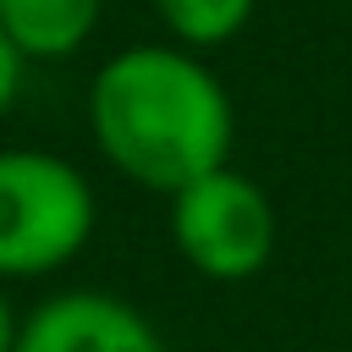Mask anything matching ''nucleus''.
Instances as JSON below:
<instances>
[{"label": "nucleus", "mask_w": 352, "mask_h": 352, "mask_svg": "<svg viewBox=\"0 0 352 352\" xmlns=\"http://www.w3.org/2000/svg\"><path fill=\"white\" fill-rule=\"evenodd\" d=\"M88 132L116 176L170 198L231 165L236 104L198 50L126 44L88 82Z\"/></svg>", "instance_id": "f257e3e1"}, {"label": "nucleus", "mask_w": 352, "mask_h": 352, "mask_svg": "<svg viewBox=\"0 0 352 352\" xmlns=\"http://www.w3.org/2000/svg\"><path fill=\"white\" fill-rule=\"evenodd\" d=\"M99 220L94 182L50 148H0V286L66 270Z\"/></svg>", "instance_id": "f03ea898"}, {"label": "nucleus", "mask_w": 352, "mask_h": 352, "mask_svg": "<svg viewBox=\"0 0 352 352\" xmlns=\"http://www.w3.org/2000/svg\"><path fill=\"white\" fill-rule=\"evenodd\" d=\"M170 242L192 275L236 286L270 270L280 248V220L270 192L253 176H242L236 165H220L187 182L182 192H170Z\"/></svg>", "instance_id": "7ed1b4c3"}, {"label": "nucleus", "mask_w": 352, "mask_h": 352, "mask_svg": "<svg viewBox=\"0 0 352 352\" xmlns=\"http://www.w3.org/2000/svg\"><path fill=\"white\" fill-rule=\"evenodd\" d=\"M16 352H165V336L138 302L77 286L22 314Z\"/></svg>", "instance_id": "20e7f679"}, {"label": "nucleus", "mask_w": 352, "mask_h": 352, "mask_svg": "<svg viewBox=\"0 0 352 352\" xmlns=\"http://www.w3.org/2000/svg\"><path fill=\"white\" fill-rule=\"evenodd\" d=\"M104 22V0H0V33L22 60H66Z\"/></svg>", "instance_id": "39448f33"}, {"label": "nucleus", "mask_w": 352, "mask_h": 352, "mask_svg": "<svg viewBox=\"0 0 352 352\" xmlns=\"http://www.w3.org/2000/svg\"><path fill=\"white\" fill-rule=\"evenodd\" d=\"M253 11H258V0H154L165 38L182 50H198V55L231 44L253 22Z\"/></svg>", "instance_id": "423d86ee"}, {"label": "nucleus", "mask_w": 352, "mask_h": 352, "mask_svg": "<svg viewBox=\"0 0 352 352\" xmlns=\"http://www.w3.org/2000/svg\"><path fill=\"white\" fill-rule=\"evenodd\" d=\"M22 72H28V60H22L16 44L0 33V116L16 104V94H22Z\"/></svg>", "instance_id": "0eeeda50"}, {"label": "nucleus", "mask_w": 352, "mask_h": 352, "mask_svg": "<svg viewBox=\"0 0 352 352\" xmlns=\"http://www.w3.org/2000/svg\"><path fill=\"white\" fill-rule=\"evenodd\" d=\"M16 330H22V319H16V308H11V297L0 286V352H16Z\"/></svg>", "instance_id": "6e6552de"}]
</instances>
